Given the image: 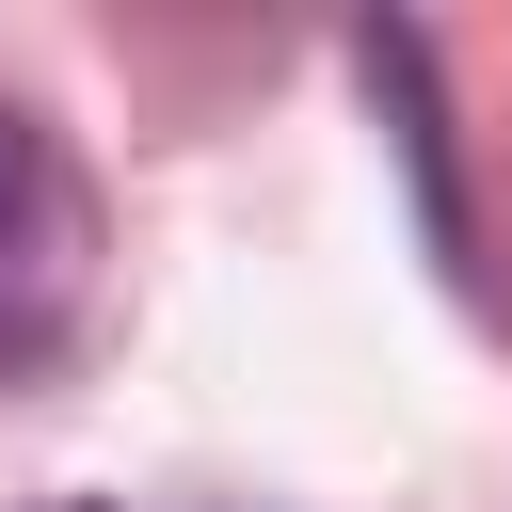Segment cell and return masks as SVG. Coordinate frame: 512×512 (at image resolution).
<instances>
[{
    "mask_svg": "<svg viewBox=\"0 0 512 512\" xmlns=\"http://www.w3.org/2000/svg\"><path fill=\"white\" fill-rule=\"evenodd\" d=\"M48 512H112V496H48Z\"/></svg>",
    "mask_w": 512,
    "mask_h": 512,
    "instance_id": "3957f363",
    "label": "cell"
},
{
    "mask_svg": "<svg viewBox=\"0 0 512 512\" xmlns=\"http://www.w3.org/2000/svg\"><path fill=\"white\" fill-rule=\"evenodd\" d=\"M352 64H368V96L400 112V160H416V208H432V240L464 256V176H448V112H432V48H416V32H368Z\"/></svg>",
    "mask_w": 512,
    "mask_h": 512,
    "instance_id": "6da1fadb",
    "label": "cell"
},
{
    "mask_svg": "<svg viewBox=\"0 0 512 512\" xmlns=\"http://www.w3.org/2000/svg\"><path fill=\"white\" fill-rule=\"evenodd\" d=\"M16 224H32V128L0 112V256H16Z\"/></svg>",
    "mask_w": 512,
    "mask_h": 512,
    "instance_id": "7a4b0ae2",
    "label": "cell"
}]
</instances>
